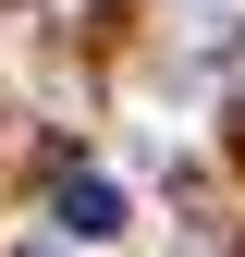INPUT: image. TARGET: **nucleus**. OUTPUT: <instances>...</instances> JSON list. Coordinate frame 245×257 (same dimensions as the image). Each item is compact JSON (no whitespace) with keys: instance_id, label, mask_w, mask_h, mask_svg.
<instances>
[{"instance_id":"f257e3e1","label":"nucleus","mask_w":245,"mask_h":257,"mask_svg":"<svg viewBox=\"0 0 245 257\" xmlns=\"http://www.w3.org/2000/svg\"><path fill=\"white\" fill-rule=\"evenodd\" d=\"M122 220H135V208H122V184H110V172H61V233H86V245H110Z\"/></svg>"}]
</instances>
